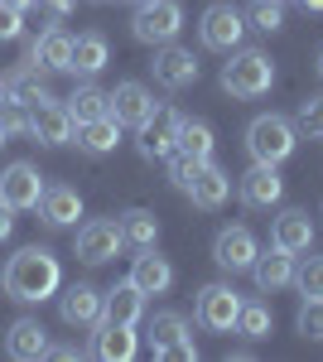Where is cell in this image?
Returning a JSON list of instances; mask_svg holds the SVG:
<instances>
[{
  "label": "cell",
  "mask_w": 323,
  "mask_h": 362,
  "mask_svg": "<svg viewBox=\"0 0 323 362\" xmlns=\"http://www.w3.org/2000/svg\"><path fill=\"white\" fill-rule=\"evenodd\" d=\"M58 314H63V324H68V329H92V324L102 319V290H97V285H87V280L68 285V290L58 295Z\"/></svg>",
  "instance_id": "17"
},
{
  "label": "cell",
  "mask_w": 323,
  "mask_h": 362,
  "mask_svg": "<svg viewBox=\"0 0 323 362\" xmlns=\"http://www.w3.org/2000/svg\"><path fill=\"white\" fill-rule=\"evenodd\" d=\"M5 353L15 362H39L49 358V329L39 319H15L10 334H5Z\"/></svg>",
  "instance_id": "20"
},
{
  "label": "cell",
  "mask_w": 323,
  "mask_h": 362,
  "mask_svg": "<svg viewBox=\"0 0 323 362\" xmlns=\"http://www.w3.org/2000/svg\"><path fill=\"white\" fill-rule=\"evenodd\" d=\"M174 150H184V155H193V160H213L217 140H213V126L208 121H198V116H184L179 121V136H174Z\"/></svg>",
  "instance_id": "28"
},
{
  "label": "cell",
  "mask_w": 323,
  "mask_h": 362,
  "mask_svg": "<svg viewBox=\"0 0 323 362\" xmlns=\"http://www.w3.org/2000/svg\"><path fill=\"white\" fill-rule=\"evenodd\" d=\"M73 112H68V102H39V107H29V136L39 140V145H68L73 140Z\"/></svg>",
  "instance_id": "14"
},
{
  "label": "cell",
  "mask_w": 323,
  "mask_h": 362,
  "mask_svg": "<svg viewBox=\"0 0 323 362\" xmlns=\"http://www.w3.org/2000/svg\"><path fill=\"white\" fill-rule=\"evenodd\" d=\"M116 223H121L126 247H135V251H145V247H155V242H160V218H155L150 208H131V213H121Z\"/></svg>",
  "instance_id": "29"
},
{
  "label": "cell",
  "mask_w": 323,
  "mask_h": 362,
  "mask_svg": "<svg viewBox=\"0 0 323 362\" xmlns=\"http://www.w3.org/2000/svg\"><path fill=\"white\" fill-rule=\"evenodd\" d=\"M256 256H261V242H256V232L242 227V223L222 227L213 237V261H217V271H227V276H251Z\"/></svg>",
  "instance_id": "8"
},
{
  "label": "cell",
  "mask_w": 323,
  "mask_h": 362,
  "mask_svg": "<svg viewBox=\"0 0 323 362\" xmlns=\"http://www.w3.org/2000/svg\"><path fill=\"white\" fill-rule=\"evenodd\" d=\"M295 150H299V131L290 116L266 112L246 126V155H251V165H285Z\"/></svg>",
  "instance_id": "3"
},
{
  "label": "cell",
  "mask_w": 323,
  "mask_h": 362,
  "mask_svg": "<svg viewBox=\"0 0 323 362\" xmlns=\"http://www.w3.org/2000/svg\"><path fill=\"white\" fill-rule=\"evenodd\" d=\"M251 280H256V290H261V295H280V290H290V285H295V251H285V247H275V242H270V251L256 256Z\"/></svg>",
  "instance_id": "15"
},
{
  "label": "cell",
  "mask_w": 323,
  "mask_h": 362,
  "mask_svg": "<svg viewBox=\"0 0 323 362\" xmlns=\"http://www.w3.org/2000/svg\"><path fill=\"white\" fill-rule=\"evenodd\" d=\"M131 34L150 49L174 44L184 34V5L179 0H140V10L131 15Z\"/></svg>",
  "instance_id": "6"
},
{
  "label": "cell",
  "mask_w": 323,
  "mask_h": 362,
  "mask_svg": "<svg viewBox=\"0 0 323 362\" xmlns=\"http://www.w3.org/2000/svg\"><path fill=\"white\" fill-rule=\"evenodd\" d=\"M299 5H304L309 15H323V0H299Z\"/></svg>",
  "instance_id": "43"
},
{
  "label": "cell",
  "mask_w": 323,
  "mask_h": 362,
  "mask_svg": "<svg viewBox=\"0 0 323 362\" xmlns=\"http://www.w3.org/2000/svg\"><path fill=\"white\" fill-rule=\"evenodd\" d=\"M237 314H242V295L227 285V280H213L198 290L193 300V324L203 334H237Z\"/></svg>",
  "instance_id": "5"
},
{
  "label": "cell",
  "mask_w": 323,
  "mask_h": 362,
  "mask_svg": "<svg viewBox=\"0 0 323 362\" xmlns=\"http://www.w3.org/2000/svg\"><path fill=\"white\" fill-rule=\"evenodd\" d=\"M49 358H58V362H73V358H82V348H73V343H49Z\"/></svg>",
  "instance_id": "42"
},
{
  "label": "cell",
  "mask_w": 323,
  "mask_h": 362,
  "mask_svg": "<svg viewBox=\"0 0 323 362\" xmlns=\"http://www.w3.org/2000/svg\"><path fill=\"white\" fill-rule=\"evenodd\" d=\"M25 63L44 68V73H73V34H68V29H58V25H49L34 44H29Z\"/></svg>",
  "instance_id": "16"
},
{
  "label": "cell",
  "mask_w": 323,
  "mask_h": 362,
  "mask_svg": "<svg viewBox=\"0 0 323 362\" xmlns=\"http://www.w3.org/2000/svg\"><path fill=\"white\" fill-rule=\"evenodd\" d=\"M295 329H299L304 338H314V343H323V300H304V305H299Z\"/></svg>",
  "instance_id": "38"
},
{
  "label": "cell",
  "mask_w": 323,
  "mask_h": 362,
  "mask_svg": "<svg viewBox=\"0 0 323 362\" xmlns=\"http://www.w3.org/2000/svg\"><path fill=\"white\" fill-rule=\"evenodd\" d=\"M5 140H10V136H5V131H0V145H5Z\"/></svg>",
  "instance_id": "46"
},
{
  "label": "cell",
  "mask_w": 323,
  "mask_h": 362,
  "mask_svg": "<svg viewBox=\"0 0 323 362\" xmlns=\"http://www.w3.org/2000/svg\"><path fill=\"white\" fill-rule=\"evenodd\" d=\"M270 242L295 251V256L314 251V223H309V213L304 208H280V218L270 223Z\"/></svg>",
  "instance_id": "19"
},
{
  "label": "cell",
  "mask_w": 323,
  "mask_h": 362,
  "mask_svg": "<svg viewBox=\"0 0 323 362\" xmlns=\"http://www.w3.org/2000/svg\"><path fill=\"white\" fill-rule=\"evenodd\" d=\"M5 83H10V97H15V102H25V107H39V102H49V97H54L49 87L39 83V68H34V63H29L25 73L5 78Z\"/></svg>",
  "instance_id": "34"
},
{
  "label": "cell",
  "mask_w": 323,
  "mask_h": 362,
  "mask_svg": "<svg viewBox=\"0 0 323 362\" xmlns=\"http://www.w3.org/2000/svg\"><path fill=\"white\" fill-rule=\"evenodd\" d=\"M314 68H319V83H323V49H319V63H314Z\"/></svg>",
  "instance_id": "45"
},
{
  "label": "cell",
  "mask_w": 323,
  "mask_h": 362,
  "mask_svg": "<svg viewBox=\"0 0 323 362\" xmlns=\"http://www.w3.org/2000/svg\"><path fill=\"white\" fill-rule=\"evenodd\" d=\"M131 280H135V290L150 300V295H164V290L174 285V266H169V256H160L155 247H145L131 266Z\"/></svg>",
  "instance_id": "24"
},
{
  "label": "cell",
  "mask_w": 323,
  "mask_h": 362,
  "mask_svg": "<svg viewBox=\"0 0 323 362\" xmlns=\"http://www.w3.org/2000/svg\"><path fill=\"white\" fill-rule=\"evenodd\" d=\"M25 34V5L20 0H0V44H15Z\"/></svg>",
  "instance_id": "37"
},
{
  "label": "cell",
  "mask_w": 323,
  "mask_h": 362,
  "mask_svg": "<svg viewBox=\"0 0 323 362\" xmlns=\"http://www.w3.org/2000/svg\"><path fill=\"white\" fill-rule=\"evenodd\" d=\"M44 174L29 165V160H15V165L0 169V203H10L15 213H29V208H39V198H44Z\"/></svg>",
  "instance_id": "10"
},
{
  "label": "cell",
  "mask_w": 323,
  "mask_h": 362,
  "mask_svg": "<svg viewBox=\"0 0 323 362\" xmlns=\"http://www.w3.org/2000/svg\"><path fill=\"white\" fill-rule=\"evenodd\" d=\"M0 285L20 305H44V300H54L58 290H63V266H58V256L49 247H20L5 261Z\"/></svg>",
  "instance_id": "1"
},
{
  "label": "cell",
  "mask_w": 323,
  "mask_h": 362,
  "mask_svg": "<svg viewBox=\"0 0 323 362\" xmlns=\"http://www.w3.org/2000/svg\"><path fill=\"white\" fill-rule=\"evenodd\" d=\"M270 329H275V314H270L266 300H242V314H237V334H242L246 343H261V338H270Z\"/></svg>",
  "instance_id": "30"
},
{
  "label": "cell",
  "mask_w": 323,
  "mask_h": 362,
  "mask_svg": "<svg viewBox=\"0 0 323 362\" xmlns=\"http://www.w3.org/2000/svg\"><path fill=\"white\" fill-rule=\"evenodd\" d=\"M150 353L155 358H174V362H193L198 358V343L189 334V319L179 309H160L150 319Z\"/></svg>",
  "instance_id": "7"
},
{
  "label": "cell",
  "mask_w": 323,
  "mask_h": 362,
  "mask_svg": "<svg viewBox=\"0 0 323 362\" xmlns=\"http://www.w3.org/2000/svg\"><path fill=\"white\" fill-rule=\"evenodd\" d=\"M150 73H155V83H160L164 92H184V87L198 83V58H193V49L160 44V49H155V63H150Z\"/></svg>",
  "instance_id": "13"
},
{
  "label": "cell",
  "mask_w": 323,
  "mask_h": 362,
  "mask_svg": "<svg viewBox=\"0 0 323 362\" xmlns=\"http://www.w3.org/2000/svg\"><path fill=\"white\" fill-rule=\"evenodd\" d=\"M179 121L184 116L174 112V107H155V112L145 116L135 131H140V140H135V150H140V160H169L174 155V136H179Z\"/></svg>",
  "instance_id": "11"
},
{
  "label": "cell",
  "mask_w": 323,
  "mask_h": 362,
  "mask_svg": "<svg viewBox=\"0 0 323 362\" xmlns=\"http://www.w3.org/2000/svg\"><path fill=\"white\" fill-rule=\"evenodd\" d=\"M20 5H25V10H39V5H44V10H49L54 20H63V15H68V10H73L78 0H20Z\"/></svg>",
  "instance_id": "40"
},
{
  "label": "cell",
  "mask_w": 323,
  "mask_h": 362,
  "mask_svg": "<svg viewBox=\"0 0 323 362\" xmlns=\"http://www.w3.org/2000/svg\"><path fill=\"white\" fill-rule=\"evenodd\" d=\"M135 5H140V0H135Z\"/></svg>",
  "instance_id": "47"
},
{
  "label": "cell",
  "mask_w": 323,
  "mask_h": 362,
  "mask_svg": "<svg viewBox=\"0 0 323 362\" xmlns=\"http://www.w3.org/2000/svg\"><path fill=\"white\" fill-rule=\"evenodd\" d=\"M246 25L261 34H280L285 29V0H246Z\"/></svg>",
  "instance_id": "33"
},
{
  "label": "cell",
  "mask_w": 323,
  "mask_h": 362,
  "mask_svg": "<svg viewBox=\"0 0 323 362\" xmlns=\"http://www.w3.org/2000/svg\"><path fill=\"white\" fill-rule=\"evenodd\" d=\"M39 218H44V227H78L82 194H78V189H68V184L44 189V198H39Z\"/></svg>",
  "instance_id": "25"
},
{
  "label": "cell",
  "mask_w": 323,
  "mask_h": 362,
  "mask_svg": "<svg viewBox=\"0 0 323 362\" xmlns=\"http://www.w3.org/2000/svg\"><path fill=\"white\" fill-rule=\"evenodd\" d=\"M111 63V49H107V34H97V29H87L73 39V73L82 78H97L102 68Z\"/></svg>",
  "instance_id": "27"
},
{
  "label": "cell",
  "mask_w": 323,
  "mask_h": 362,
  "mask_svg": "<svg viewBox=\"0 0 323 362\" xmlns=\"http://www.w3.org/2000/svg\"><path fill=\"white\" fill-rule=\"evenodd\" d=\"M121 247H126V237H121V223H111V218H92L78 227V261H87V266L116 261Z\"/></svg>",
  "instance_id": "12"
},
{
  "label": "cell",
  "mask_w": 323,
  "mask_h": 362,
  "mask_svg": "<svg viewBox=\"0 0 323 362\" xmlns=\"http://www.w3.org/2000/svg\"><path fill=\"white\" fill-rule=\"evenodd\" d=\"M10 237H15V208H10V203H0V247H5Z\"/></svg>",
  "instance_id": "41"
},
{
  "label": "cell",
  "mask_w": 323,
  "mask_h": 362,
  "mask_svg": "<svg viewBox=\"0 0 323 362\" xmlns=\"http://www.w3.org/2000/svg\"><path fill=\"white\" fill-rule=\"evenodd\" d=\"M150 112H155V97H150V87H145V83L126 78V83L111 87V116H116L121 126H140Z\"/></svg>",
  "instance_id": "21"
},
{
  "label": "cell",
  "mask_w": 323,
  "mask_h": 362,
  "mask_svg": "<svg viewBox=\"0 0 323 362\" xmlns=\"http://www.w3.org/2000/svg\"><path fill=\"white\" fill-rule=\"evenodd\" d=\"M68 112H73V121H97V116L111 112V92H102L97 83H82L68 97Z\"/></svg>",
  "instance_id": "31"
},
{
  "label": "cell",
  "mask_w": 323,
  "mask_h": 362,
  "mask_svg": "<svg viewBox=\"0 0 323 362\" xmlns=\"http://www.w3.org/2000/svg\"><path fill=\"white\" fill-rule=\"evenodd\" d=\"M237 198H242V208H251V213H270V208H280V203H285L280 165H251L242 179H237Z\"/></svg>",
  "instance_id": "9"
},
{
  "label": "cell",
  "mask_w": 323,
  "mask_h": 362,
  "mask_svg": "<svg viewBox=\"0 0 323 362\" xmlns=\"http://www.w3.org/2000/svg\"><path fill=\"white\" fill-rule=\"evenodd\" d=\"M5 102H10V83L0 78V107H5Z\"/></svg>",
  "instance_id": "44"
},
{
  "label": "cell",
  "mask_w": 323,
  "mask_h": 362,
  "mask_svg": "<svg viewBox=\"0 0 323 362\" xmlns=\"http://www.w3.org/2000/svg\"><path fill=\"white\" fill-rule=\"evenodd\" d=\"M92 353L102 362H131L140 353V338H135L131 324H111V319H97L92 324Z\"/></svg>",
  "instance_id": "18"
},
{
  "label": "cell",
  "mask_w": 323,
  "mask_h": 362,
  "mask_svg": "<svg viewBox=\"0 0 323 362\" xmlns=\"http://www.w3.org/2000/svg\"><path fill=\"white\" fill-rule=\"evenodd\" d=\"M0 131H5V136H29V107L25 102L10 97V102L0 107Z\"/></svg>",
  "instance_id": "39"
},
{
  "label": "cell",
  "mask_w": 323,
  "mask_h": 362,
  "mask_svg": "<svg viewBox=\"0 0 323 362\" xmlns=\"http://www.w3.org/2000/svg\"><path fill=\"white\" fill-rule=\"evenodd\" d=\"M73 145H78L82 155H92V160H97V155H111V150L121 145V121L111 112L97 116V121H78V126H73Z\"/></svg>",
  "instance_id": "22"
},
{
  "label": "cell",
  "mask_w": 323,
  "mask_h": 362,
  "mask_svg": "<svg viewBox=\"0 0 323 362\" xmlns=\"http://www.w3.org/2000/svg\"><path fill=\"white\" fill-rule=\"evenodd\" d=\"M217 83L237 102H256V97H266L270 87H275V58L266 49H237V54H227Z\"/></svg>",
  "instance_id": "2"
},
{
  "label": "cell",
  "mask_w": 323,
  "mask_h": 362,
  "mask_svg": "<svg viewBox=\"0 0 323 362\" xmlns=\"http://www.w3.org/2000/svg\"><path fill=\"white\" fill-rule=\"evenodd\" d=\"M164 169H169V184H174L179 194H189L193 179L203 174V160H193V155H184V150H174V155L164 160Z\"/></svg>",
  "instance_id": "35"
},
{
  "label": "cell",
  "mask_w": 323,
  "mask_h": 362,
  "mask_svg": "<svg viewBox=\"0 0 323 362\" xmlns=\"http://www.w3.org/2000/svg\"><path fill=\"white\" fill-rule=\"evenodd\" d=\"M295 290L304 300H323V251H304V261H295Z\"/></svg>",
  "instance_id": "32"
},
{
  "label": "cell",
  "mask_w": 323,
  "mask_h": 362,
  "mask_svg": "<svg viewBox=\"0 0 323 362\" xmlns=\"http://www.w3.org/2000/svg\"><path fill=\"white\" fill-rule=\"evenodd\" d=\"M189 198H193V208H198V213H217V208L232 198V174L217 165V160H208V165H203V174L193 179Z\"/></svg>",
  "instance_id": "23"
},
{
  "label": "cell",
  "mask_w": 323,
  "mask_h": 362,
  "mask_svg": "<svg viewBox=\"0 0 323 362\" xmlns=\"http://www.w3.org/2000/svg\"><path fill=\"white\" fill-rule=\"evenodd\" d=\"M295 131L309 140H323V92H314V97H304L295 112Z\"/></svg>",
  "instance_id": "36"
},
{
  "label": "cell",
  "mask_w": 323,
  "mask_h": 362,
  "mask_svg": "<svg viewBox=\"0 0 323 362\" xmlns=\"http://www.w3.org/2000/svg\"><path fill=\"white\" fill-rule=\"evenodd\" d=\"M246 15L232 5V0H217L203 10V20H198V44L208 49V54H237L246 44Z\"/></svg>",
  "instance_id": "4"
},
{
  "label": "cell",
  "mask_w": 323,
  "mask_h": 362,
  "mask_svg": "<svg viewBox=\"0 0 323 362\" xmlns=\"http://www.w3.org/2000/svg\"><path fill=\"white\" fill-rule=\"evenodd\" d=\"M140 314H145V295L135 290V280L126 276L121 285H111L107 295H102V319H111V324H140Z\"/></svg>",
  "instance_id": "26"
}]
</instances>
